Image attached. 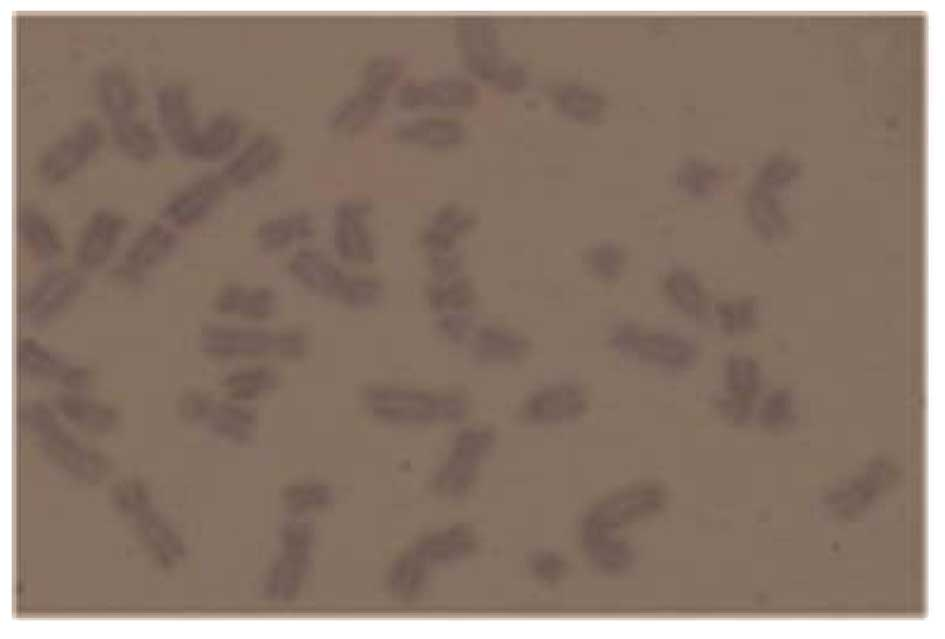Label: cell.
I'll return each mask as SVG.
<instances>
[{
    "mask_svg": "<svg viewBox=\"0 0 945 639\" xmlns=\"http://www.w3.org/2000/svg\"><path fill=\"white\" fill-rule=\"evenodd\" d=\"M403 61L393 52H380L363 64L357 84L334 102L327 113L328 127L342 135L371 125L400 82Z\"/></svg>",
    "mask_w": 945,
    "mask_h": 639,
    "instance_id": "6da1fadb",
    "label": "cell"
},
{
    "mask_svg": "<svg viewBox=\"0 0 945 639\" xmlns=\"http://www.w3.org/2000/svg\"><path fill=\"white\" fill-rule=\"evenodd\" d=\"M464 65L470 74L501 90L525 85L524 66L502 49L495 21L484 13H466L456 23Z\"/></svg>",
    "mask_w": 945,
    "mask_h": 639,
    "instance_id": "7a4b0ae2",
    "label": "cell"
},
{
    "mask_svg": "<svg viewBox=\"0 0 945 639\" xmlns=\"http://www.w3.org/2000/svg\"><path fill=\"white\" fill-rule=\"evenodd\" d=\"M85 286L86 275L74 266L43 267L18 293V324L28 330L48 326L80 298Z\"/></svg>",
    "mask_w": 945,
    "mask_h": 639,
    "instance_id": "3957f363",
    "label": "cell"
},
{
    "mask_svg": "<svg viewBox=\"0 0 945 639\" xmlns=\"http://www.w3.org/2000/svg\"><path fill=\"white\" fill-rule=\"evenodd\" d=\"M104 140L101 122L82 117L52 141L40 154L36 175L45 185L68 182L96 157Z\"/></svg>",
    "mask_w": 945,
    "mask_h": 639,
    "instance_id": "277c9868",
    "label": "cell"
},
{
    "mask_svg": "<svg viewBox=\"0 0 945 639\" xmlns=\"http://www.w3.org/2000/svg\"><path fill=\"white\" fill-rule=\"evenodd\" d=\"M179 232L160 219L145 224L123 246L110 267L111 276L131 288L146 285L176 253Z\"/></svg>",
    "mask_w": 945,
    "mask_h": 639,
    "instance_id": "5b68a950",
    "label": "cell"
},
{
    "mask_svg": "<svg viewBox=\"0 0 945 639\" xmlns=\"http://www.w3.org/2000/svg\"><path fill=\"white\" fill-rule=\"evenodd\" d=\"M17 376L27 382L49 384L58 391H87L90 369L52 349L33 336L17 339L13 351Z\"/></svg>",
    "mask_w": 945,
    "mask_h": 639,
    "instance_id": "8992f818",
    "label": "cell"
},
{
    "mask_svg": "<svg viewBox=\"0 0 945 639\" xmlns=\"http://www.w3.org/2000/svg\"><path fill=\"white\" fill-rule=\"evenodd\" d=\"M128 221L118 211L95 209L81 226L72 245V266L84 275L111 267L123 248Z\"/></svg>",
    "mask_w": 945,
    "mask_h": 639,
    "instance_id": "52a82bcc",
    "label": "cell"
},
{
    "mask_svg": "<svg viewBox=\"0 0 945 639\" xmlns=\"http://www.w3.org/2000/svg\"><path fill=\"white\" fill-rule=\"evenodd\" d=\"M609 344L620 353L670 370L689 369L698 356L695 344L688 338L673 332H644L630 322L613 330Z\"/></svg>",
    "mask_w": 945,
    "mask_h": 639,
    "instance_id": "ba28073f",
    "label": "cell"
},
{
    "mask_svg": "<svg viewBox=\"0 0 945 639\" xmlns=\"http://www.w3.org/2000/svg\"><path fill=\"white\" fill-rule=\"evenodd\" d=\"M228 188L220 171L203 172L164 201L159 219L178 232L192 229L213 214Z\"/></svg>",
    "mask_w": 945,
    "mask_h": 639,
    "instance_id": "9c48e42d",
    "label": "cell"
},
{
    "mask_svg": "<svg viewBox=\"0 0 945 639\" xmlns=\"http://www.w3.org/2000/svg\"><path fill=\"white\" fill-rule=\"evenodd\" d=\"M152 108L163 142L175 155L187 160L201 123L189 89L174 81L160 84L154 92Z\"/></svg>",
    "mask_w": 945,
    "mask_h": 639,
    "instance_id": "30bf717a",
    "label": "cell"
},
{
    "mask_svg": "<svg viewBox=\"0 0 945 639\" xmlns=\"http://www.w3.org/2000/svg\"><path fill=\"white\" fill-rule=\"evenodd\" d=\"M427 80L399 82L392 94L395 105L403 111L426 107L451 111L472 105L478 96L474 81L460 73L443 72Z\"/></svg>",
    "mask_w": 945,
    "mask_h": 639,
    "instance_id": "8fae6325",
    "label": "cell"
},
{
    "mask_svg": "<svg viewBox=\"0 0 945 639\" xmlns=\"http://www.w3.org/2000/svg\"><path fill=\"white\" fill-rule=\"evenodd\" d=\"M284 158V146L271 131H258L243 141L220 173L229 188L244 189L273 173Z\"/></svg>",
    "mask_w": 945,
    "mask_h": 639,
    "instance_id": "7c38bea8",
    "label": "cell"
},
{
    "mask_svg": "<svg viewBox=\"0 0 945 639\" xmlns=\"http://www.w3.org/2000/svg\"><path fill=\"white\" fill-rule=\"evenodd\" d=\"M93 95L106 126L139 114L140 98L135 83L120 66L102 64L93 76Z\"/></svg>",
    "mask_w": 945,
    "mask_h": 639,
    "instance_id": "4fadbf2b",
    "label": "cell"
},
{
    "mask_svg": "<svg viewBox=\"0 0 945 639\" xmlns=\"http://www.w3.org/2000/svg\"><path fill=\"white\" fill-rule=\"evenodd\" d=\"M245 123L231 110H220L201 121L187 161L226 162L243 142Z\"/></svg>",
    "mask_w": 945,
    "mask_h": 639,
    "instance_id": "5bb4252c",
    "label": "cell"
},
{
    "mask_svg": "<svg viewBox=\"0 0 945 639\" xmlns=\"http://www.w3.org/2000/svg\"><path fill=\"white\" fill-rule=\"evenodd\" d=\"M29 424L37 430L45 446L61 457L65 466L77 475L92 477L100 467L96 457L79 448L59 427L53 409L43 401L33 400L21 410Z\"/></svg>",
    "mask_w": 945,
    "mask_h": 639,
    "instance_id": "9a60e30c",
    "label": "cell"
},
{
    "mask_svg": "<svg viewBox=\"0 0 945 639\" xmlns=\"http://www.w3.org/2000/svg\"><path fill=\"white\" fill-rule=\"evenodd\" d=\"M13 228L21 249L42 267L55 265L64 254L61 234L40 209L28 205L18 208Z\"/></svg>",
    "mask_w": 945,
    "mask_h": 639,
    "instance_id": "2e32d148",
    "label": "cell"
},
{
    "mask_svg": "<svg viewBox=\"0 0 945 639\" xmlns=\"http://www.w3.org/2000/svg\"><path fill=\"white\" fill-rule=\"evenodd\" d=\"M369 206L358 199L339 201L332 214V242L335 252L344 261H367L372 244L367 227Z\"/></svg>",
    "mask_w": 945,
    "mask_h": 639,
    "instance_id": "e0dca14e",
    "label": "cell"
},
{
    "mask_svg": "<svg viewBox=\"0 0 945 639\" xmlns=\"http://www.w3.org/2000/svg\"><path fill=\"white\" fill-rule=\"evenodd\" d=\"M288 269L303 286L346 303L353 282L328 256L316 249H301Z\"/></svg>",
    "mask_w": 945,
    "mask_h": 639,
    "instance_id": "ac0fdd59",
    "label": "cell"
},
{
    "mask_svg": "<svg viewBox=\"0 0 945 639\" xmlns=\"http://www.w3.org/2000/svg\"><path fill=\"white\" fill-rule=\"evenodd\" d=\"M199 344L206 355L225 358L268 352L276 348V337L261 330L209 324L203 328Z\"/></svg>",
    "mask_w": 945,
    "mask_h": 639,
    "instance_id": "d6986e66",
    "label": "cell"
},
{
    "mask_svg": "<svg viewBox=\"0 0 945 639\" xmlns=\"http://www.w3.org/2000/svg\"><path fill=\"white\" fill-rule=\"evenodd\" d=\"M106 127L113 147L125 159L150 164L159 158L163 140L156 126L141 115Z\"/></svg>",
    "mask_w": 945,
    "mask_h": 639,
    "instance_id": "ffe728a7",
    "label": "cell"
},
{
    "mask_svg": "<svg viewBox=\"0 0 945 639\" xmlns=\"http://www.w3.org/2000/svg\"><path fill=\"white\" fill-rule=\"evenodd\" d=\"M315 233L316 223L313 215L298 209L262 221L256 229V239L262 251L275 253L309 240Z\"/></svg>",
    "mask_w": 945,
    "mask_h": 639,
    "instance_id": "44dd1931",
    "label": "cell"
},
{
    "mask_svg": "<svg viewBox=\"0 0 945 639\" xmlns=\"http://www.w3.org/2000/svg\"><path fill=\"white\" fill-rule=\"evenodd\" d=\"M275 305L272 291L266 288L224 286L214 299V309L222 315H238L252 320L268 318Z\"/></svg>",
    "mask_w": 945,
    "mask_h": 639,
    "instance_id": "7402d4cb",
    "label": "cell"
},
{
    "mask_svg": "<svg viewBox=\"0 0 945 639\" xmlns=\"http://www.w3.org/2000/svg\"><path fill=\"white\" fill-rule=\"evenodd\" d=\"M85 392L58 391L53 401L55 409L81 426L95 430L108 429L115 419L113 408Z\"/></svg>",
    "mask_w": 945,
    "mask_h": 639,
    "instance_id": "603a6c76",
    "label": "cell"
},
{
    "mask_svg": "<svg viewBox=\"0 0 945 639\" xmlns=\"http://www.w3.org/2000/svg\"><path fill=\"white\" fill-rule=\"evenodd\" d=\"M664 290L670 303L693 318H702L706 312V297L696 275L683 268L673 269L664 281Z\"/></svg>",
    "mask_w": 945,
    "mask_h": 639,
    "instance_id": "cb8c5ba5",
    "label": "cell"
},
{
    "mask_svg": "<svg viewBox=\"0 0 945 639\" xmlns=\"http://www.w3.org/2000/svg\"><path fill=\"white\" fill-rule=\"evenodd\" d=\"M462 123L452 116L438 114H419L400 119L395 123L394 132L401 140H417L421 138H450L458 137L462 130Z\"/></svg>",
    "mask_w": 945,
    "mask_h": 639,
    "instance_id": "d4e9b609",
    "label": "cell"
},
{
    "mask_svg": "<svg viewBox=\"0 0 945 639\" xmlns=\"http://www.w3.org/2000/svg\"><path fill=\"white\" fill-rule=\"evenodd\" d=\"M725 384L731 398L747 403L760 387L758 364L746 355L729 356L725 364Z\"/></svg>",
    "mask_w": 945,
    "mask_h": 639,
    "instance_id": "484cf974",
    "label": "cell"
},
{
    "mask_svg": "<svg viewBox=\"0 0 945 639\" xmlns=\"http://www.w3.org/2000/svg\"><path fill=\"white\" fill-rule=\"evenodd\" d=\"M715 310L721 330L728 335L749 332L757 324V305L751 299L720 302Z\"/></svg>",
    "mask_w": 945,
    "mask_h": 639,
    "instance_id": "4316f807",
    "label": "cell"
},
{
    "mask_svg": "<svg viewBox=\"0 0 945 639\" xmlns=\"http://www.w3.org/2000/svg\"><path fill=\"white\" fill-rule=\"evenodd\" d=\"M625 263L626 254L623 249L611 243L601 244L590 253L592 271L602 280L618 278Z\"/></svg>",
    "mask_w": 945,
    "mask_h": 639,
    "instance_id": "83f0119b",
    "label": "cell"
},
{
    "mask_svg": "<svg viewBox=\"0 0 945 639\" xmlns=\"http://www.w3.org/2000/svg\"><path fill=\"white\" fill-rule=\"evenodd\" d=\"M276 349L286 355L301 354L304 349V339L300 334L289 332L276 337Z\"/></svg>",
    "mask_w": 945,
    "mask_h": 639,
    "instance_id": "f1b7e54d",
    "label": "cell"
}]
</instances>
